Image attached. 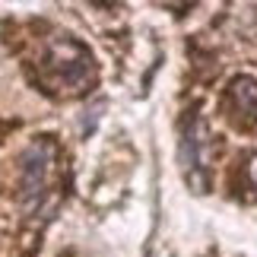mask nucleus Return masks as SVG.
I'll use <instances>...</instances> for the list:
<instances>
[{
    "instance_id": "f257e3e1",
    "label": "nucleus",
    "mask_w": 257,
    "mask_h": 257,
    "mask_svg": "<svg viewBox=\"0 0 257 257\" xmlns=\"http://www.w3.org/2000/svg\"><path fill=\"white\" fill-rule=\"evenodd\" d=\"M42 70H45L48 86L61 89V92H83L89 80H92V54L76 38L64 35L57 42H51V48L45 51Z\"/></svg>"
},
{
    "instance_id": "f03ea898",
    "label": "nucleus",
    "mask_w": 257,
    "mask_h": 257,
    "mask_svg": "<svg viewBox=\"0 0 257 257\" xmlns=\"http://www.w3.org/2000/svg\"><path fill=\"white\" fill-rule=\"evenodd\" d=\"M26 178H23V194L29 200H38L42 203L45 191H51V181H54V169H57V146L51 140H38L29 146L26 153Z\"/></svg>"
},
{
    "instance_id": "7ed1b4c3",
    "label": "nucleus",
    "mask_w": 257,
    "mask_h": 257,
    "mask_svg": "<svg viewBox=\"0 0 257 257\" xmlns=\"http://www.w3.org/2000/svg\"><path fill=\"white\" fill-rule=\"evenodd\" d=\"M229 108L238 124H254L257 121V83L248 76H238L229 89Z\"/></svg>"
}]
</instances>
